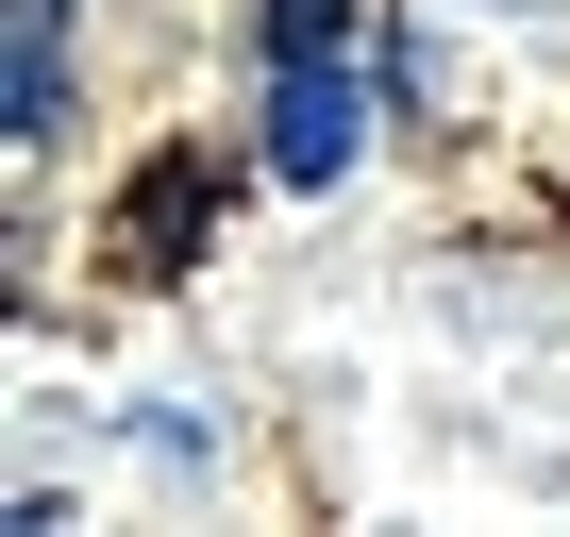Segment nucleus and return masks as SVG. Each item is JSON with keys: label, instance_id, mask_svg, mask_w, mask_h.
<instances>
[{"label": "nucleus", "instance_id": "obj_1", "mask_svg": "<svg viewBox=\"0 0 570 537\" xmlns=\"http://www.w3.org/2000/svg\"><path fill=\"white\" fill-rule=\"evenodd\" d=\"M0 118H18V152L68 135V0H0Z\"/></svg>", "mask_w": 570, "mask_h": 537}, {"label": "nucleus", "instance_id": "obj_2", "mask_svg": "<svg viewBox=\"0 0 570 537\" xmlns=\"http://www.w3.org/2000/svg\"><path fill=\"white\" fill-rule=\"evenodd\" d=\"M268 168H285V185H336V168H353V68H336V51L268 85Z\"/></svg>", "mask_w": 570, "mask_h": 537}, {"label": "nucleus", "instance_id": "obj_3", "mask_svg": "<svg viewBox=\"0 0 570 537\" xmlns=\"http://www.w3.org/2000/svg\"><path fill=\"white\" fill-rule=\"evenodd\" d=\"M185 218H202V152H168V168L135 185V252H151V268H185Z\"/></svg>", "mask_w": 570, "mask_h": 537}, {"label": "nucleus", "instance_id": "obj_4", "mask_svg": "<svg viewBox=\"0 0 570 537\" xmlns=\"http://www.w3.org/2000/svg\"><path fill=\"white\" fill-rule=\"evenodd\" d=\"M353 18H370V0H268V68H320V51H353Z\"/></svg>", "mask_w": 570, "mask_h": 537}]
</instances>
